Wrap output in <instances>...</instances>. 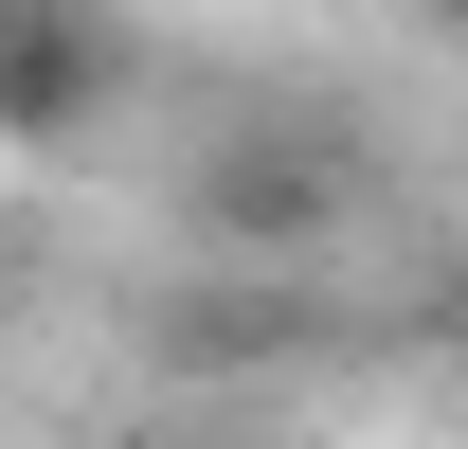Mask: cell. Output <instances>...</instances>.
I'll list each match as a JSON object with an SVG mask.
<instances>
[{"mask_svg":"<svg viewBox=\"0 0 468 449\" xmlns=\"http://www.w3.org/2000/svg\"><path fill=\"white\" fill-rule=\"evenodd\" d=\"M163 198H180V234H198V270H324V252L360 234V198H378V144H360L343 109L271 90V109L198 126Z\"/></svg>","mask_w":468,"mask_h":449,"instance_id":"1","label":"cell"},{"mask_svg":"<svg viewBox=\"0 0 468 449\" xmlns=\"http://www.w3.org/2000/svg\"><path fill=\"white\" fill-rule=\"evenodd\" d=\"M343 341V270H180L144 306V360L163 378H289Z\"/></svg>","mask_w":468,"mask_h":449,"instance_id":"2","label":"cell"},{"mask_svg":"<svg viewBox=\"0 0 468 449\" xmlns=\"http://www.w3.org/2000/svg\"><path fill=\"white\" fill-rule=\"evenodd\" d=\"M109 109H126V37L109 18H90V0H0V144L55 162V144H90Z\"/></svg>","mask_w":468,"mask_h":449,"instance_id":"3","label":"cell"}]
</instances>
